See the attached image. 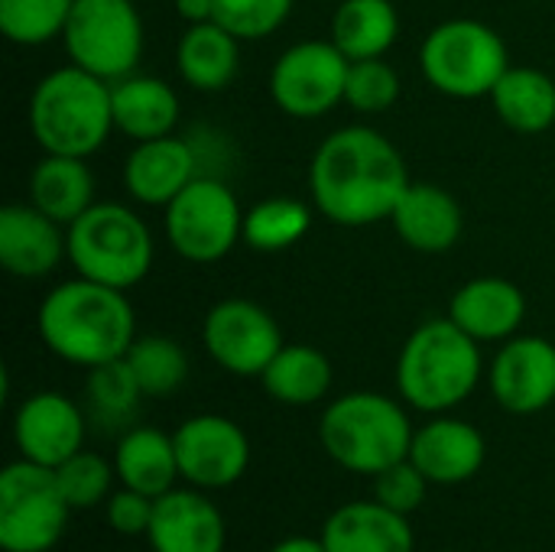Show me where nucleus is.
<instances>
[{"mask_svg":"<svg viewBox=\"0 0 555 552\" xmlns=\"http://www.w3.org/2000/svg\"><path fill=\"white\" fill-rule=\"evenodd\" d=\"M410 182L400 150L374 127L335 130L309 163L312 205L341 228L387 221Z\"/></svg>","mask_w":555,"mask_h":552,"instance_id":"nucleus-1","label":"nucleus"},{"mask_svg":"<svg viewBox=\"0 0 555 552\" xmlns=\"http://www.w3.org/2000/svg\"><path fill=\"white\" fill-rule=\"evenodd\" d=\"M42 345L75 368H101L127 358L137 342V316L124 290L75 277L49 290L36 312Z\"/></svg>","mask_w":555,"mask_h":552,"instance_id":"nucleus-2","label":"nucleus"},{"mask_svg":"<svg viewBox=\"0 0 555 552\" xmlns=\"http://www.w3.org/2000/svg\"><path fill=\"white\" fill-rule=\"evenodd\" d=\"M481 342L449 316L410 332L397 358V390L420 413H449L465 403L481 381Z\"/></svg>","mask_w":555,"mask_h":552,"instance_id":"nucleus-3","label":"nucleus"},{"mask_svg":"<svg viewBox=\"0 0 555 552\" xmlns=\"http://www.w3.org/2000/svg\"><path fill=\"white\" fill-rule=\"evenodd\" d=\"M26 114L42 153L88 159L114 130L111 81L68 62L36 81Z\"/></svg>","mask_w":555,"mask_h":552,"instance_id":"nucleus-4","label":"nucleus"},{"mask_svg":"<svg viewBox=\"0 0 555 552\" xmlns=\"http://www.w3.org/2000/svg\"><path fill=\"white\" fill-rule=\"evenodd\" d=\"M413 423L406 410L374 390L338 397L319 420V439L328 459L354 475H380L410 459Z\"/></svg>","mask_w":555,"mask_h":552,"instance_id":"nucleus-5","label":"nucleus"},{"mask_svg":"<svg viewBox=\"0 0 555 552\" xmlns=\"http://www.w3.org/2000/svg\"><path fill=\"white\" fill-rule=\"evenodd\" d=\"M68 264L78 277L127 293L153 267V234L130 205L94 202L68 224Z\"/></svg>","mask_w":555,"mask_h":552,"instance_id":"nucleus-6","label":"nucleus"},{"mask_svg":"<svg viewBox=\"0 0 555 552\" xmlns=\"http://www.w3.org/2000/svg\"><path fill=\"white\" fill-rule=\"evenodd\" d=\"M420 68L429 88L449 98H485L511 68L507 42L481 20L455 16L436 23L420 46Z\"/></svg>","mask_w":555,"mask_h":552,"instance_id":"nucleus-7","label":"nucleus"},{"mask_svg":"<svg viewBox=\"0 0 555 552\" xmlns=\"http://www.w3.org/2000/svg\"><path fill=\"white\" fill-rule=\"evenodd\" d=\"M62 46L72 65L104 81L133 75L143 55V20L137 0H75Z\"/></svg>","mask_w":555,"mask_h":552,"instance_id":"nucleus-8","label":"nucleus"},{"mask_svg":"<svg viewBox=\"0 0 555 552\" xmlns=\"http://www.w3.org/2000/svg\"><path fill=\"white\" fill-rule=\"evenodd\" d=\"M169 247L189 264H218L244 241V208L231 185L195 176L163 211Z\"/></svg>","mask_w":555,"mask_h":552,"instance_id":"nucleus-9","label":"nucleus"},{"mask_svg":"<svg viewBox=\"0 0 555 552\" xmlns=\"http://www.w3.org/2000/svg\"><path fill=\"white\" fill-rule=\"evenodd\" d=\"M68 514L55 468L20 459L0 472V547L7 552H49L62 540Z\"/></svg>","mask_w":555,"mask_h":552,"instance_id":"nucleus-10","label":"nucleus"},{"mask_svg":"<svg viewBox=\"0 0 555 552\" xmlns=\"http://www.w3.org/2000/svg\"><path fill=\"white\" fill-rule=\"evenodd\" d=\"M348 68L351 59L332 39H302L273 62L270 98L286 117H325L345 101Z\"/></svg>","mask_w":555,"mask_h":552,"instance_id":"nucleus-11","label":"nucleus"},{"mask_svg":"<svg viewBox=\"0 0 555 552\" xmlns=\"http://www.w3.org/2000/svg\"><path fill=\"white\" fill-rule=\"evenodd\" d=\"M202 345L228 374L260 377L286 342L280 322L260 303L221 299L202 322Z\"/></svg>","mask_w":555,"mask_h":552,"instance_id":"nucleus-12","label":"nucleus"},{"mask_svg":"<svg viewBox=\"0 0 555 552\" xmlns=\"http://www.w3.org/2000/svg\"><path fill=\"white\" fill-rule=\"evenodd\" d=\"M179 475L192 488L221 491L244 478L250 465V442L244 429L218 413H202L185 420L176 433Z\"/></svg>","mask_w":555,"mask_h":552,"instance_id":"nucleus-13","label":"nucleus"},{"mask_svg":"<svg viewBox=\"0 0 555 552\" xmlns=\"http://www.w3.org/2000/svg\"><path fill=\"white\" fill-rule=\"evenodd\" d=\"M491 394L514 416H533L555 403V345L540 335H514L491 364Z\"/></svg>","mask_w":555,"mask_h":552,"instance_id":"nucleus-14","label":"nucleus"},{"mask_svg":"<svg viewBox=\"0 0 555 552\" xmlns=\"http://www.w3.org/2000/svg\"><path fill=\"white\" fill-rule=\"evenodd\" d=\"M13 442L23 459L46 468H59L65 459L81 452L85 416L78 403L65 394H33L13 413Z\"/></svg>","mask_w":555,"mask_h":552,"instance_id":"nucleus-15","label":"nucleus"},{"mask_svg":"<svg viewBox=\"0 0 555 552\" xmlns=\"http://www.w3.org/2000/svg\"><path fill=\"white\" fill-rule=\"evenodd\" d=\"M68 257V228L42 215L33 202L0 208V267L20 280L49 277Z\"/></svg>","mask_w":555,"mask_h":552,"instance_id":"nucleus-16","label":"nucleus"},{"mask_svg":"<svg viewBox=\"0 0 555 552\" xmlns=\"http://www.w3.org/2000/svg\"><path fill=\"white\" fill-rule=\"evenodd\" d=\"M198 176V153L185 137L143 140L124 163V189L137 205L166 208Z\"/></svg>","mask_w":555,"mask_h":552,"instance_id":"nucleus-17","label":"nucleus"},{"mask_svg":"<svg viewBox=\"0 0 555 552\" xmlns=\"http://www.w3.org/2000/svg\"><path fill=\"white\" fill-rule=\"evenodd\" d=\"M146 540L153 552H224V517L202 488H172L156 498Z\"/></svg>","mask_w":555,"mask_h":552,"instance_id":"nucleus-18","label":"nucleus"},{"mask_svg":"<svg viewBox=\"0 0 555 552\" xmlns=\"http://www.w3.org/2000/svg\"><path fill=\"white\" fill-rule=\"evenodd\" d=\"M485 436L455 416H436L413 433L410 462L429 478V485H462L485 465Z\"/></svg>","mask_w":555,"mask_h":552,"instance_id":"nucleus-19","label":"nucleus"},{"mask_svg":"<svg viewBox=\"0 0 555 552\" xmlns=\"http://www.w3.org/2000/svg\"><path fill=\"white\" fill-rule=\"evenodd\" d=\"M449 319L475 342H507L527 319V296L514 280L478 277L455 290Z\"/></svg>","mask_w":555,"mask_h":552,"instance_id":"nucleus-20","label":"nucleus"},{"mask_svg":"<svg viewBox=\"0 0 555 552\" xmlns=\"http://www.w3.org/2000/svg\"><path fill=\"white\" fill-rule=\"evenodd\" d=\"M390 221L400 241L420 254H446L459 244L465 231L459 198L433 182H410Z\"/></svg>","mask_w":555,"mask_h":552,"instance_id":"nucleus-21","label":"nucleus"},{"mask_svg":"<svg viewBox=\"0 0 555 552\" xmlns=\"http://www.w3.org/2000/svg\"><path fill=\"white\" fill-rule=\"evenodd\" d=\"M322 543L328 552H413L416 537L406 514L380 501H354L325 521Z\"/></svg>","mask_w":555,"mask_h":552,"instance_id":"nucleus-22","label":"nucleus"},{"mask_svg":"<svg viewBox=\"0 0 555 552\" xmlns=\"http://www.w3.org/2000/svg\"><path fill=\"white\" fill-rule=\"evenodd\" d=\"M111 107H114V130L127 140H159L176 133L179 127V94L169 81L153 75H127L111 81Z\"/></svg>","mask_w":555,"mask_h":552,"instance_id":"nucleus-23","label":"nucleus"},{"mask_svg":"<svg viewBox=\"0 0 555 552\" xmlns=\"http://www.w3.org/2000/svg\"><path fill=\"white\" fill-rule=\"evenodd\" d=\"M176 68L195 91H224L241 68V39L218 20L195 23L179 36Z\"/></svg>","mask_w":555,"mask_h":552,"instance_id":"nucleus-24","label":"nucleus"},{"mask_svg":"<svg viewBox=\"0 0 555 552\" xmlns=\"http://www.w3.org/2000/svg\"><path fill=\"white\" fill-rule=\"evenodd\" d=\"M114 472L124 488H133L150 498H163L182 478L176 439L153 426H137L124 433L114 452Z\"/></svg>","mask_w":555,"mask_h":552,"instance_id":"nucleus-25","label":"nucleus"},{"mask_svg":"<svg viewBox=\"0 0 555 552\" xmlns=\"http://www.w3.org/2000/svg\"><path fill=\"white\" fill-rule=\"evenodd\" d=\"M488 98L501 124L514 133L533 137L546 133L555 124V81L543 68L511 65Z\"/></svg>","mask_w":555,"mask_h":552,"instance_id":"nucleus-26","label":"nucleus"},{"mask_svg":"<svg viewBox=\"0 0 555 552\" xmlns=\"http://www.w3.org/2000/svg\"><path fill=\"white\" fill-rule=\"evenodd\" d=\"M29 202L59 224L78 221L94 205V176L78 156H52L39 159L29 172Z\"/></svg>","mask_w":555,"mask_h":552,"instance_id":"nucleus-27","label":"nucleus"},{"mask_svg":"<svg viewBox=\"0 0 555 552\" xmlns=\"http://www.w3.org/2000/svg\"><path fill=\"white\" fill-rule=\"evenodd\" d=\"M400 36L393 0H338L328 39L351 59H384Z\"/></svg>","mask_w":555,"mask_h":552,"instance_id":"nucleus-28","label":"nucleus"},{"mask_svg":"<svg viewBox=\"0 0 555 552\" xmlns=\"http://www.w3.org/2000/svg\"><path fill=\"white\" fill-rule=\"evenodd\" d=\"M263 390L286 407H312L328 397L335 371L332 361L312 345H283L270 368L260 374Z\"/></svg>","mask_w":555,"mask_h":552,"instance_id":"nucleus-29","label":"nucleus"},{"mask_svg":"<svg viewBox=\"0 0 555 552\" xmlns=\"http://www.w3.org/2000/svg\"><path fill=\"white\" fill-rule=\"evenodd\" d=\"M312 228V208L299 198L273 195L244 211V244L260 254H276L299 244Z\"/></svg>","mask_w":555,"mask_h":552,"instance_id":"nucleus-30","label":"nucleus"},{"mask_svg":"<svg viewBox=\"0 0 555 552\" xmlns=\"http://www.w3.org/2000/svg\"><path fill=\"white\" fill-rule=\"evenodd\" d=\"M127 364L143 397H172L189 377V358L169 335H143L130 345Z\"/></svg>","mask_w":555,"mask_h":552,"instance_id":"nucleus-31","label":"nucleus"},{"mask_svg":"<svg viewBox=\"0 0 555 552\" xmlns=\"http://www.w3.org/2000/svg\"><path fill=\"white\" fill-rule=\"evenodd\" d=\"M75 0H0V33L13 46H46L62 39Z\"/></svg>","mask_w":555,"mask_h":552,"instance_id":"nucleus-32","label":"nucleus"},{"mask_svg":"<svg viewBox=\"0 0 555 552\" xmlns=\"http://www.w3.org/2000/svg\"><path fill=\"white\" fill-rule=\"evenodd\" d=\"M140 397H143V390H140L127 358L91 368V374H88V407L101 423L104 420L107 423H124L127 416H133Z\"/></svg>","mask_w":555,"mask_h":552,"instance_id":"nucleus-33","label":"nucleus"},{"mask_svg":"<svg viewBox=\"0 0 555 552\" xmlns=\"http://www.w3.org/2000/svg\"><path fill=\"white\" fill-rule=\"evenodd\" d=\"M400 101V75L387 59H361L348 68L345 104L358 114H384Z\"/></svg>","mask_w":555,"mask_h":552,"instance_id":"nucleus-34","label":"nucleus"},{"mask_svg":"<svg viewBox=\"0 0 555 552\" xmlns=\"http://www.w3.org/2000/svg\"><path fill=\"white\" fill-rule=\"evenodd\" d=\"M114 468L98 455V452H75L72 459H65L59 468H55V482H59V491L62 498L68 501L72 511H85V508H94L107 498L111 491V482H114Z\"/></svg>","mask_w":555,"mask_h":552,"instance_id":"nucleus-35","label":"nucleus"},{"mask_svg":"<svg viewBox=\"0 0 555 552\" xmlns=\"http://www.w3.org/2000/svg\"><path fill=\"white\" fill-rule=\"evenodd\" d=\"M296 0H218L215 20L244 39H267L273 36L293 13Z\"/></svg>","mask_w":555,"mask_h":552,"instance_id":"nucleus-36","label":"nucleus"},{"mask_svg":"<svg viewBox=\"0 0 555 552\" xmlns=\"http://www.w3.org/2000/svg\"><path fill=\"white\" fill-rule=\"evenodd\" d=\"M426 488H429V478L410 459L374 475V501H380L384 508L406 514V517L413 511H420V504L426 501Z\"/></svg>","mask_w":555,"mask_h":552,"instance_id":"nucleus-37","label":"nucleus"},{"mask_svg":"<svg viewBox=\"0 0 555 552\" xmlns=\"http://www.w3.org/2000/svg\"><path fill=\"white\" fill-rule=\"evenodd\" d=\"M153 508H156V498L140 495L133 488H120L117 495L107 498V524L120 537H146L153 524Z\"/></svg>","mask_w":555,"mask_h":552,"instance_id":"nucleus-38","label":"nucleus"},{"mask_svg":"<svg viewBox=\"0 0 555 552\" xmlns=\"http://www.w3.org/2000/svg\"><path fill=\"white\" fill-rule=\"evenodd\" d=\"M172 3H176V13H179L189 26L215 20V7H218V0H172Z\"/></svg>","mask_w":555,"mask_h":552,"instance_id":"nucleus-39","label":"nucleus"},{"mask_svg":"<svg viewBox=\"0 0 555 552\" xmlns=\"http://www.w3.org/2000/svg\"><path fill=\"white\" fill-rule=\"evenodd\" d=\"M270 552H328L322 540H312V537H286L280 540Z\"/></svg>","mask_w":555,"mask_h":552,"instance_id":"nucleus-40","label":"nucleus"}]
</instances>
